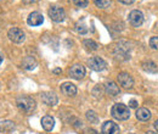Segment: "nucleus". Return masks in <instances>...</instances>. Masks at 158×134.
Masks as SVG:
<instances>
[{
  "mask_svg": "<svg viewBox=\"0 0 158 134\" xmlns=\"http://www.w3.org/2000/svg\"><path fill=\"white\" fill-rule=\"evenodd\" d=\"M68 75L73 79H81L83 77L85 76V67L83 65H80V63H76L69 68Z\"/></svg>",
  "mask_w": 158,
  "mask_h": 134,
  "instance_id": "nucleus-8",
  "label": "nucleus"
},
{
  "mask_svg": "<svg viewBox=\"0 0 158 134\" xmlns=\"http://www.w3.org/2000/svg\"><path fill=\"white\" fill-rule=\"evenodd\" d=\"M86 118H88V121H90V123H96L98 121H99V117L96 115V112H94V111H88L86 112Z\"/></svg>",
  "mask_w": 158,
  "mask_h": 134,
  "instance_id": "nucleus-22",
  "label": "nucleus"
},
{
  "mask_svg": "<svg viewBox=\"0 0 158 134\" xmlns=\"http://www.w3.org/2000/svg\"><path fill=\"white\" fill-rule=\"evenodd\" d=\"M119 2H122V4H125V5H130V4H133L135 0H118Z\"/></svg>",
  "mask_w": 158,
  "mask_h": 134,
  "instance_id": "nucleus-29",
  "label": "nucleus"
},
{
  "mask_svg": "<svg viewBox=\"0 0 158 134\" xmlns=\"http://www.w3.org/2000/svg\"><path fill=\"white\" fill-rule=\"evenodd\" d=\"M73 2L78 7H86L89 4V0H73Z\"/></svg>",
  "mask_w": 158,
  "mask_h": 134,
  "instance_id": "nucleus-25",
  "label": "nucleus"
},
{
  "mask_svg": "<svg viewBox=\"0 0 158 134\" xmlns=\"http://www.w3.org/2000/svg\"><path fill=\"white\" fill-rule=\"evenodd\" d=\"M117 80H118L119 85L125 88V89H130L134 87V79L133 77L130 76L129 73L127 72H120L118 76H117Z\"/></svg>",
  "mask_w": 158,
  "mask_h": 134,
  "instance_id": "nucleus-6",
  "label": "nucleus"
},
{
  "mask_svg": "<svg viewBox=\"0 0 158 134\" xmlns=\"http://www.w3.org/2000/svg\"><path fill=\"white\" fill-rule=\"evenodd\" d=\"M146 134H156V133H155V132H151V131H148V132H147Z\"/></svg>",
  "mask_w": 158,
  "mask_h": 134,
  "instance_id": "nucleus-33",
  "label": "nucleus"
},
{
  "mask_svg": "<svg viewBox=\"0 0 158 134\" xmlns=\"http://www.w3.org/2000/svg\"><path fill=\"white\" fill-rule=\"evenodd\" d=\"M37 67V61L33 56H26L22 60V68L26 71H32Z\"/></svg>",
  "mask_w": 158,
  "mask_h": 134,
  "instance_id": "nucleus-16",
  "label": "nucleus"
},
{
  "mask_svg": "<svg viewBox=\"0 0 158 134\" xmlns=\"http://www.w3.org/2000/svg\"><path fill=\"white\" fill-rule=\"evenodd\" d=\"M88 65L89 67L93 70V71H96V72H100V71H103L107 66L106 61L103 58H99V56H94V58H89L88 61Z\"/></svg>",
  "mask_w": 158,
  "mask_h": 134,
  "instance_id": "nucleus-7",
  "label": "nucleus"
},
{
  "mask_svg": "<svg viewBox=\"0 0 158 134\" xmlns=\"http://www.w3.org/2000/svg\"><path fill=\"white\" fill-rule=\"evenodd\" d=\"M0 1H2V0H0Z\"/></svg>",
  "mask_w": 158,
  "mask_h": 134,
  "instance_id": "nucleus-36",
  "label": "nucleus"
},
{
  "mask_svg": "<svg viewBox=\"0 0 158 134\" xmlns=\"http://www.w3.org/2000/svg\"><path fill=\"white\" fill-rule=\"evenodd\" d=\"M2 58H4V56H2V54L0 53V65H1V62H2Z\"/></svg>",
  "mask_w": 158,
  "mask_h": 134,
  "instance_id": "nucleus-32",
  "label": "nucleus"
},
{
  "mask_svg": "<svg viewBox=\"0 0 158 134\" xmlns=\"http://www.w3.org/2000/svg\"><path fill=\"white\" fill-rule=\"evenodd\" d=\"M138 101L135 100V99H131L130 101H129V107H131V109H135V107H138Z\"/></svg>",
  "mask_w": 158,
  "mask_h": 134,
  "instance_id": "nucleus-27",
  "label": "nucleus"
},
{
  "mask_svg": "<svg viewBox=\"0 0 158 134\" xmlns=\"http://www.w3.org/2000/svg\"><path fill=\"white\" fill-rule=\"evenodd\" d=\"M48 14H49V17L52 19L54 22H62L64 17H66V12H64V10L62 9V7H60V6H52V7H50L49 9V11H48Z\"/></svg>",
  "mask_w": 158,
  "mask_h": 134,
  "instance_id": "nucleus-5",
  "label": "nucleus"
},
{
  "mask_svg": "<svg viewBox=\"0 0 158 134\" xmlns=\"http://www.w3.org/2000/svg\"><path fill=\"white\" fill-rule=\"evenodd\" d=\"M111 115L118 121H127L130 117V110L124 104H116L111 109Z\"/></svg>",
  "mask_w": 158,
  "mask_h": 134,
  "instance_id": "nucleus-3",
  "label": "nucleus"
},
{
  "mask_svg": "<svg viewBox=\"0 0 158 134\" xmlns=\"http://www.w3.org/2000/svg\"><path fill=\"white\" fill-rule=\"evenodd\" d=\"M130 134H134V133H130Z\"/></svg>",
  "mask_w": 158,
  "mask_h": 134,
  "instance_id": "nucleus-35",
  "label": "nucleus"
},
{
  "mask_svg": "<svg viewBox=\"0 0 158 134\" xmlns=\"http://www.w3.org/2000/svg\"><path fill=\"white\" fill-rule=\"evenodd\" d=\"M0 89H1V83H0Z\"/></svg>",
  "mask_w": 158,
  "mask_h": 134,
  "instance_id": "nucleus-34",
  "label": "nucleus"
},
{
  "mask_svg": "<svg viewBox=\"0 0 158 134\" xmlns=\"http://www.w3.org/2000/svg\"><path fill=\"white\" fill-rule=\"evenodd\" d=\"M83 45H84L85 49L89 50V51H95V50H98V48H99L98 43H95L93 39H85V40L83 41Z\"/></svg>",
  "mask_w": 158,
  "mask_h": 134,
  "instance_id": "nucleus-20",
  "label": "nucleus"
},
{
  "mask_svg": "<svg viewBox=\"0 0 158 134\" xmlns=\"http://www.w3.org/2000/svg\"><path fill=\"white\" fill-rule=\"evenodd\" d=\"M105 92H106L107 95H110L111 97H116V96L119 95L120 89H119V87L114 83V82H108V83L106 84Z\"/></svg>",
  "mask_w": 158,
  "mask_h": 134,
  "instance_id": "nucleus-14",
  "label": "nucleus"
},
{
  "mask_svg": "<svg viewBox=\"0 0 158 134\" xmlns=\"http://www.w3.org/2000/svg\"><path fill=\"white\" fill-rule=\"evenodd\" d=\"M150 46L155 50H158V37H152L150 39Z\"/></svg>",
  "mask_w": 158,
  "mask_h": 134,
  "instance_id": "nucleus-26",
  "label": "nucleus"
},
{
  "mask_svg": "<svg viewBox=\"0 0 158 134\" xmlns=\"http://www.w3.org/2000/svg\"><path fill=\"white\" fill-rule=\"evenodd\" d=\"M61 93L66 96H74L77 94V87L71 82H66L61 85Z\"/></svg>",
  "mask_w": 158,
  "mask_h": 134,
  "instance_id": "nucleus-13",
  "label": "nucleus"
},
{
  "mask_svg": "<svg viewBox=\"0 0 158 134\" xmlns=\"http://www.w3.org/2000/svg\"><path fill=\"white\" fill-rule=\"evenodd\" d=\"M94 4L100 9H106L111 5V0H94Z\"/></svg>",
  "mask_w": 158,
  "mask_h": 134,
  "instance_id": "nucleus-21",
  "label": "nucleus"
},
{
  "mask_svg": "<svg viewBox=\"0 0 158 134\" xmlns=\"http://www.w3.org/2000/svg\"><path fill=\"white\" fill-rule=\"evenodd\" d=\"M54 73H55V75H57V73H61V68H56V70H54Z\"/></svg>",
  "mask_w": 158,
  "mask_h": 134,
  "instance_id": "nucleus-30",
  "label": "nucleus"
},
{
  "mask_svg": "<svg viewBox=\"0 0 158 134\" xmlns=\"http://www.w3.org/2000/svg\"><path fill=\"white\" fill-rule=\"evenodd\" d=\"M7 37H9V39H10L12 43L21 44V43H23L24 39H26V33H24V31H22L21 28L12 27L11 29H9V32H7Z\"/></svg>",
  "mask_w": 158,
  "mask_h": 134,
  "instance_id": "nucleus-4",
  "label": "nucleus"
},
{
  "mask_svg": "<svg viewBox=\"0 0 158 134\" xmlns=\"http://www.w3.org/2000/svg\"><path fill=\"white\" fill-rule=\"evenodd\" d=\"M41 101L48 105V106H55L57 102H59V99H57V95L52 92H45V93H41Z\"/></svg>",
  "mask_w": 158,
  "mask_h": 134,
  "instance_id": "nucleus-11",
  "label": "nucleus"
},
{
  "mask_svg": "<svg viewBox=\"0 0 158 134\" xmlns=\"http://www.w3.org/2000/svg\"><path fill=\"white\" fill-rule=\"evenodd\" d=\"M76 29H77V32L78 33H80V34H86L88 33V28H86V26L81 22H78L77 24H76Z\"/></svg>",
  "mask_w": 158,
  "mask_h": 134,
  "instance_id": "nucleus-23",
  "label": "nucleus"
},
{
  "mask_svg": "<svg viewBox=\"0 0 158 134\" xmlns=\"http://www.w3.org/2000/svg\"><path fill=\"white\" fill-rule=\"evenodd\" d=\"M41 127L46 131V132H51L55 127V119L51 116H44L41 118Z\"/></svg>",
  "mask_w": 158,
  "mask_h": 134,
  "instance_id": "nucleus-15",
  "label": "nucleus"
},
{
  "mask_svg": "<svg viewBox=\"0 0 158 134\" xmlns=\"http://www.w3.org/2000/svg\"><path fill=\"white\" fill-rule=\"evenodd\" d=\"M142 68L146 72H148V73H156V72H158L157 65L153 61H143L142 62Z\"/></svg>",
  "mask_w": 158,
  "mask_h": 134,
  "instance_id": "nucleus-18",
  "label": "nucleus"
},
{
  "mask_svg": "<svg viewBox=\"0 0 158 134\" xmlns=\"http://www.w3.org/2000/svg\"><path fill=\"white\" fill-rule=\"evenodd\" d=\"M39 0H22V2L24 4V5H31V4H35V2H38Z\"/></svg>",
  "mask_w": 158,
  "mask_h": 134,
  "instance_id": "nucleus-28",
  "label": "nucleus"
},
{
  "mask_svg": "<svg viewBox=\"0 0 158 134\" xmlns=\"http://www.w3.org/2000/svg\"><path fill=\"white\" fill-rule=\"evenodd\" d=\"M16 105H17V107L20 109L21 111L24 112V114H31V112H33V111L35 110V107H37L35 100H34L33 97L27 96V95L19 96L17 100H16Z\"/></svg>",
  "mask_w": 158,
  "mask_h": 134,
  "instance_id": "nucleus-1",
  "label": "nucleus"
},
{
  "mask_svg": "<svg viewBox=\"0 0 158 134\" xmlns=\"http://www.w3.org/2000/svg\"><path fill=\"white\" fill-rule=\"evenodd\" d=\"M129 23L133 27H140L143 23V14L140 10H133L129 14Z\"/></svg>",
  "mask_w": 158,
  "mask_h": 134,
  "instance_id": "nucleus-9",
  "label": "nucleus"
},
{
  "mask_svg": "<svg viewBox=\"0 0 158 134\" xmlns=\"http://www.w3.org/2000/svg\"><path fill=\"white\" fill-rule=\"evenodd\" d=\"M155 128H156V131L158 132V119L156 121V122H155Z\"/></svg>",
  "mask_w": 158,
  "mask_h": 134,
  "instance_id": "nucleus-31",
  "label": "nucleus"
},
{
  "mask_svg": "<svg viewBox=\"0 0 158 134\" xmlns=\"http://www.w3.org/2000/svg\"><path fill=\"white\" fill-rule=\"evenodd\" d=\"M151 111L146 107H140L138 111H136V118L139 121H148L151 118Z\"/></svg>",
  "mask_w": 158,
  "mask_h": 134,
  "instance_id": "nucleus-17",
  "label": "nucleus"
},
{
  "mask_svg": "<svg viewBox=\"0 0 158 134\" xmlns=\"http://www.w3.org/2000/svg\"><path fill=\"white\" fill-rule=\"evenodd\" d=\"M15 129V123L11 121L0 122V132H11Z\"/></svg>",
  "mask_w": 158,
  "mask_h": 134,
  "instance_id": "nucleus-19",
  "label": "nucleus"
},
{
  "mask_svg": "<svg viewBox=\"0 0 158 134\" xmlns=\"http://www.w3.org/2000/svg\"><path fill=\"white\" fill-rule=\"evenodd\" d=\"M102 93H103V89H102V87H101L100 84L96 85V87L93 89V95H95L96 97H101Z\"/></svg>",
  "mask_w": 158,
  "mask_h": 134,
  "instance_id": "nucleus-24",
  "label": "nucleus"
},
{
  "mask_svg": "<svg viewBox=\"0 0 158 134\" xmlns=\"http://www.w3.org/2000/svg\"><path fill=\"white\" fill-rule=\"evenodd\" d=\"M43 22H44V17H43V15H41L40 12H38V11L32 12V14L27 17V23H28L29 26H33V27L40 26Z\"/></svg>",
  "mask_w": 158,
  "mask_h": 134,
  "instance_id": "nucleus-12",
  "label": "nucleus"
},
{
  "mask_svg": "<svg viewBox=\"0 0 158 134\" xmlns=\"http://www.w3.org/2000/svg\"><path fill=\"white\" fill-rule=\"evenodd\" d=\"M102 134H119V126L113 121H106L101 127Z\"/></svg>",
  "mask_w": 158,
  "mask_h": 134,
  "instance_id": "nucleus-10",
  "label": "nucleus"
},
{
  "mask_svg": "<svg viewBox=\"0 0 158 134\" xmlns=\"http://www.w3.org/2000/svg\"><path fill=\"white\" fill-rule=\"evenodd\" d=\"M114 58L120 61H127L130 58V45L128 41H119L114 48Z\"/></svg>",
  "mask_w": 158,
  "mask_h": 134,
  "instance_id": "nucleus-2",
  "label": "nucleus"
}]
</instances>
